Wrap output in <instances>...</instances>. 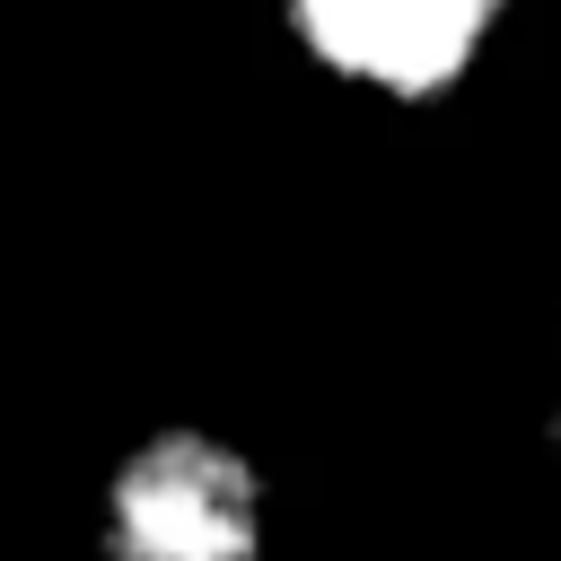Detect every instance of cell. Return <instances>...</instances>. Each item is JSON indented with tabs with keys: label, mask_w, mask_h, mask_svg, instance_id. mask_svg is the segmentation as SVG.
Here are the masks:
<instances>
[{
	"label": "cell",
	"mask_w": 561,
	"mask_h": 561,
	"mask_svg": "<svg viewBox=\"0 0 561 561\" xmlns=\"http://www.w3.org/2000/svg\"><path fill=\"white\" fill-rule=\"evenodd\" d=\"M105 561H263L272 552V482L210 421L140 430L96 491Z\"/></svg>",
	"instance_id": "6da1fadb"
},
{
	"label": "cell",
	"mask_w": 561,
	"mask_h": 561,
	"mask_svg": "<svg viewBox=\"0 0 561 561\" xmlns=\"http://www.w3.org/2000/svg\"><path fill=\"white\" fill-rule=\"evenodd\" d=\"M307 70L377 105H430L482 70L517 0H263Z\"/></svg>",
	"instance_id": "7a4b0ae2"
},
{
	"label": "cell",
	"mask_w": 561,
	"mask_h": 561,
	"mask_svg": "<svg viewBox=\"0 0 561 561\" xmlns=\"http://www.w3.org/2000/svg\"><path fill=\"white\" fill-rule=\"evenodd\" d=\"M543 456L561 465V307H552V333H543Z\"/></svg>",
	"instance_id": "3957f363"
}]
</instances>
